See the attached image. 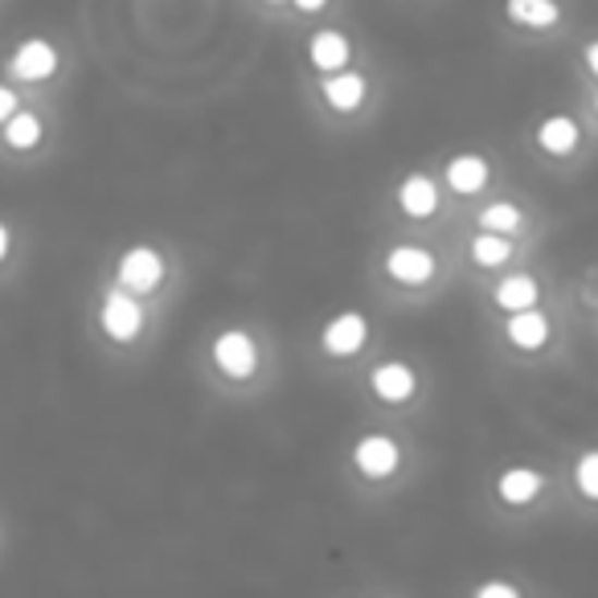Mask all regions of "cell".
Returning a JSON list of instances; mask_svg holds the SVG:
<instances>
[{
	"label": "cell",
	"instance_id": "2",
	"mask_svg": "<svg viewBox=\"0 0 598 598\" xmlns=\"http://www.w3.org/2000/svg\"><path fill=\"white\" fill-rule=\"evenodd\" d=\"M213 361H218V369L230 377H251L258 365V349L255 341L246 337V332H239V328H230V332H222L218 341H213Z\"/></svg>",
	"mask_w": 598,
	"mask_h": 598
},
{
	"label": "cell",
	"instance_id": "19",
	"mask_svg": "<svg viewBox=\"0 0 598 598\" xmlns=\"http://www.w3.org/2000/svg\"><path fill=\"white\" fill-rule=\"evenodd\" d=\"M4 139H9L13 148H21V152L34 148L37 139H41V120H37L34 111H17L13 120L4 123Z\"/></svg>",
	"mask_w": 598,
	"mask_h": 598
},
{
	"label": "cell",
	"instance_id": "1",
	"mask_svg": "<svg viewBox=\"0 0 598 598\" xmlns=\"http://www.w3.org/2000/svg\"><path fill=\"white\" fill-rule=\"evenodd\" d=\"M103 328L111 341H136L144 328V308L127 295V288L107 291L103 300Z\"/></svg>",
	"mask_w": 598,
	"mask_h": 598
},
{
	"label": "cell",
	"instance_id": "9",
	"mask_svg": "<svg viewBox=\"0 0 598 598\" xmlns=\"http://www.w3.org/2000/svg\"><path fill=\"white\" fill-rule=\"evenodd\" d=\"M504 13L513 25H525V29H553L562 21V4L558 0H504Z\"/></svg>",
	"mask_w": 598,
	"mask_h": 598
},
{
	"label": "cell",
	"instance_id": "13",
	"mask_svg": "<svg viewBox=\"0 0 598 598\" xmlns=\"http://www.w3.org/2000/svg\"><path fill=\"white\" fill-rule=\"evenodd\" d=\"M537 144H541L549 156H570L578 148V123L570 120V115H549V120H541V127H537Z\"/></svg>",
	"mask_w": 598,
	"mask_h": 598
},
{
	"label": "cell",
	"instance_id": "3",
	"mask_svg": "<svg viewBox=\"0 0 598 598\" xmlns=\"http://www.w3.org/2000/svg\"><path fill=\"white\" fill-rule=\"evenodd\" d=\"M120 279L127 291H152L164 279V263H160L152 246H136V251H127L120 258Z\"/></svg>",
	"mask_w": 598,
	"mask_h": 598
},
{
	"label": "cell",
	"instance_id": "7",
	"mask_svg": "<svg viewBox=\"0 0 598 598\" xmlns=\"http://www.w3.org/2000/svg\"><path fill=\"white\" fill-rule=\"evenodd\" d=\"M386 271L398 283H427L430 274H435V258L423 246H393L390 258H386Z\"/></svg>",
	"mask_w": 598,
	"mask_h": 598
},
{
	"label": "cell",
	"instance_id": "15",
	"mask_svg": "<svg viewBox=\"0 0 598 598\" xmlns=\"http://www.w3.org/2000/svg\"><path fill=\"white\" fill-rule=\"evenodd\" d=\"M308 58L316 70H341L349 62V37L337 34V29H320L308 41Z\"/></svg>",
	"mask_w": 598,
	"mask_h": 598
},
{
	"label": "cell",
	"instance_id": "16",
	"mask_svg": "<svg viewBox=\"0 0 598 598\" xmlns=\"http://www.w3.org/2000/svg\"><path fill=\"white\" fill-rule=\"evenodd\" d=\"M325 99L337 107V111H357L361 99H365V78L353 74V70L332 74V78H325Z\"/></svg>",
	"mask_w": 598,
	"mask_h": 598
},
{
	"label": "cell",
	"instance_id": "26",
	"mask_svg": "<svg viewBox=\"0 0 598 598\" xmlns=\"http://www.w3.org/2000/svg\"><path fill=\"white\" fill-rule=\"evenodd\" d=\"M9 246H13V242H9V225L0 222V258L9 255Z\"/></svg>",
	"mask_w": 598,
	"mask_h": 598
},
{
	"label": "cell",
	"instance_id": "4",
	"mask_svg": "<svg viewBox=\"0 0 598 598\" xmlns=\"http://www.w3.org/2000/svg\"><path fill=\"white\" fill-rule=\"evenodd\" d=\"M365 337H369V320H365L361 312H341V316L325 328L320 341H325V353H332V357H353V353H361Z\"/></svg>",
	"mask_w": 598,
	"mask_h": 598
},
{
	"label": "cell",
	"instance_id": "18",
	"mask_svg": "<svg viewBox=\"0 0 598 598\" xmlns=\"http://www.w3.org/2000/svg\"><path fill=\"white\" fill-rule=\"evenodd\" d=\"M513 255V242L504 239V234H492V230H484L472 239V258H476L479 267H500L504 258Z\"/></svg>",
	"mask_w": 598,
	"mask_h": 598
},
{
	"label": "cell",
	"instance_id": "22",
	"mask_svg": "<svg viewBox=\"0 0 598 598\" xmlns=\"http://www.w3.org/2000/svg\"><path fill=\"white\" fill-rule=\"evenodd\" d=\"M476 598H521V590L509 586V582H484L476 590Z\"/></svg>",
	"mask_w": 598,
	"mask_h": 598
},
{
	"label": "cell",
	"instance_id": "5",
	"mask_svg": "<svg viewBox=\"0 0 598 598\" xmlns=\"http://www.w3.org/2000/svg\"><path fill=\"white\" fill-rule=\"evenodd\" d=\"M9 70L25 78V83H41V78H50L53 70H58V53H53L50 41H41V37H29V41H21L17 53H13V62Z\"/></svg>",
	"mask_w": 598,
	"mask_h": 598
},
{
	"label": "cell",
	"instance_id": "24",
	"mask_svg": "<svg viewBox=\"0 0 598 598\" xmlns=\"http://www.w3.org/2000/svg\"><path fill=\"white\" fill-rule=\"evenodd\" d=\"M582 58H586V70L598 78V37L595 41H586V50H582Z\"/></svg>",
	"mask_w": 598,
	"mask_h": 598
},
{
	"label": "cell",
	"instance_id": "10",
	"mask_svg": "<svg viewBox=\"0 0 598 598\" xmlns=\"http://www.w3.org/2000/svg\"><path fill=\"white\" fill-rule=\"evenodd\" d=\"M398 206L406 209L411 218H430V213L439 209V188H435L430 176L414 172V176H406L402 188H398Z\"/></svg>",
	"mask_w": 598,
	"mask_h": 598
},
{
	"label": "cell",
	"instance_id": "21",
	"mask_svg": "<svg viewBox=\"0 0 598 598\" xmlns=\"http://www.w3.org/2000/svg\"><path fill=\"white\" fill-rule=\"evenodd\" d=\"M574 479H578V492L586 500H598V451H586L574 467Z\"/></svg>",
	"mask_w": 598,
	"mask_h": 598
},
{
	"label": "cell",
	"instance_id": "17",
	"mask_svg": "<svg viewBox=\"0 0 598 598\" xmlns=\"http://www.w3.org/2000/svg\"><path fill=\"white\" fill-rule=\"evenodd\" d=\"M496 304L504 312H525L537 304V279L533 274H504L496 288Z\"/></svg>",
	"mask_w": 598,
	"mask_h": 598
},
{
	"label": "cell",
	"instance_id": "8",
	"mask_svg": "<svg viewBox=\"0 0 598 598\" xmlns=\"http://www.w3.org/2000/svg\"><path fill=\"white\" fill-rule=\"evenodd\" d=\"M369 386L381 402H406L414 393V369L411 365H402V361H386V365H377L374 377H369Z\"/></svg>",
	"mask_w": 598,
	"mask_h": 598
},
{
	"label": "cell",
	"instance_id": "27",
	"mask_svg": "<svg viewBox=\"0 0 598 598\" xmlns=\"http://www.w3.org/2000/svg\"><path fill=\"white\" fill-rule=\"evenodd\" d=\"M595 107H598V95H595Z\"/></svg>",
	"mask_w": 598,
	"mask_h": 598
},
{
	"label": "cell",
	"instance_id": "25",
	"mask_svg": "<svg viewBox=\"0 0 598 598\" xmlns=\"http://www.w3.org/2000/svg\"><path fill=\"white\" fill-rule=\"evenodd\" d=\"M328 0H295V9H304V13H316V9H325Z\"/></svg>",
	"mask_w": 598,
	"mask_h": 598
},
{
	"label": "cell",
	"instance_id": "12",
	"mask_svg": "<svg viewBox=\"0 0 598 598\" xmlns=\"http://www.w3.org/2000/svg\"><path fill=\"white\" fill-rule=\"evenodd\" d=\"M447 185L455 188V193H479V188L488 185V160L476 152L455 156V160L447 164Z\"/></svg>",
	"mask_w": 598,
	"mask_h": 598
},
{
	"label": "cell",
	"instance_id": "23",
	"mask_svg": "<svg viewBox=\"0 0 598 598\" xmlns=\"http://www.w3.org/2000/svg\"><path fill=\"white\" fill-rule=\"evenodd\" d=\"M17 115V95L9 86H0V123H9Z\"/></svg>",
	"mask_w": 598,
	"mask_h": 598
},
{
	"label": "cell",
	"instance_id": "14",
	"mask_svg": "<svg viewBox=\"0 0 598 598\" xmlns=\"http://www.w3.org/2000/svg\"><path fill=\"white\" fill-rule=\"evenodd\" d=\"M541 472H533V467H509L504 476H500V484H496V492H500V500L504 504H529L533 496L541 492Z\"/></svg>",
	"mask_w": 598,
	"mask_h": 598
},
{
	"label": "cell",
	"instance_id": "11",
	"mask_svg": "<svg viewBox=\"0 0 598 598\" xmlns=\"http://www.w3.org/2000/svg\"><path fill=\"white\" fill-rule=\"evenodd\" d=\"M509 341L516 344V349H541V344L549 341V320H546V312H537V308H525V312H513L509 316Z\"/></svg>",
	"mask_w": 598,
	"mask_h": 598
},
{
	"label": "cell",
	"instance_id": "20",
	"mask_svg": "<svg viewBox=\"0 0 598 598\" xmlns=\"http://www.w3.org/2000/svg\"><path fill=\"white\" fill-rule=\"evenodd\" d=\"M479 225L492 230V234H513L516 225H521V209L513 202H496V206H488L479 213Z\"/></svg>",
	"mask_w": 598,
	"mask_h": 598
},
{
	"label": "cell",
	"instance_id": "6",
	"mask_svg": "<svg viewBox=\"0 0 598 598\" xmlns=\"http://www.w3.org/2000/svg\"><path fill=\"white\" fill-rule=\"evenodd\" d=\"M353 460H357V467L369 479H381V476H390L393 467H398L402 451H398V443L386 439V435H365V439L357 443V451H353Z\"/></svg>",
	"mask_w": 598,
	"mask_h": 598
}]
</instances>
